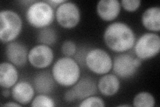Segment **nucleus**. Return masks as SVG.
Returning <instances> with one entry per match:
<instances>
[{"label": "nucleus", "mask_w": 160, "mask_h": 107, "mask_svg": "<svg viewBox=\"0 0 160 107\" xmlns=\"http://www.w3.org/2000/svg\"><path fill=\"white\" fill-rule=\"evenodd\" d=\"M26 17L32 27L42 29L49 26L55 19L54 9L46 2H35L29 5Z\"/></svg>", "instance_id": "7ed1b4c3"}, {"label": "nucleus", "mask_w": 160, "mask_h": 107, "mask_svg": "<svg viewBox=\"0 0 160 107\" xmlns=\"http://www.w3.org/2000/svg\"><path fill=\"white\" fill-rule=\"evenodd\" d=\"M54 58L52 49L45 44L35 45L28 53V61L34 68L43 69L52 64Z\"/></svg>", "instance_id": "6e6552de"}, {"label": "nucleus", "mask_w": 160, "mask_h": 107, "mask_svg": "<svg viewBox=\"0 0 160 107\" xmlns=\"http://www.w3.org/2000/svg\"><path fill=\"white\" fill-rule=\"evenodd\" d=\"M143 27L149 31L159 32L160 30V8L157 6L146 9L142 16Z\"/></svg>", "instance_id": "f3484780"}, {"label": "nucleus", "mask_w": 160, "mask_h": 107, "mask_svg": "<svg viewBox=\"0 0 160 107\" xmlns=\"http://www.w3.org/2000/svg\"><path fill=\"white\" fill-rule=\"evenodd\" d=\"M22 19L19 15L11 9L0 12V39L3 43L13 42L22 32Z\"/></svg>", "instance_id": "20e7f679"}, {"label": "nucleus", "mask_w": 160, "mask_h": 107, "mask_svg": "<svg viewBox=\"0 0 160 107\" xmlns=\"http://www.w3.org/2000/svg\"><path fill=\"white\" fill-rule=\"evenodd\" d=\"M2 106H21L22 104H20L18 103H16V102H9V103L4 104Z\"/></svg>", "instance_id": "a878e982"}, {"label": "nucleus", "mask_w": 160, "mask_h": 107, "mask_svg": "<svg viewBox=\"0 0 160 107\" xmlns=\"http://www.w3.org/2000/svg\"><path fill=\"white\" fill-rule=\"evenodd\" d=\"M85 62L88 68L97 74H108L112 68L113 61L110 55L102 49L94 48L87 52Z\"/></svg>", "instance_id": "423d86ee"}, {"label": "nucleus", "mask_w": 160, "mask_h": 107, "mask_svg": "<svg viewBox=\"0 0 160 107\" xmlns=\"http://www.w3.org/2000/svg\"><path fill=\"white\" fill-rule=\"evenodd\" d=\"M80 68L78 63L71 57L58 59L53 66L52 74L58 84L64 87H71L80 78Z\"/></svg>", "instance_id": "f03ea898"}, {"label": "nucleus", "mask_w": 160, "mask_h": 107, "mask_svg": "<svg viewBox=\"0 0 160 107\" xmlns=\"http://www.w3.org/2000/svg\"><path fill=\"white\" fill-rule=\"evenodd\" d=\"M70 90L72 92L75 100H83L97 93L98 85L92 78L86 76L79 79Z\"/></svg>", "instance_id": "9b49d317"}, {"label": "nucleus", "mask_w": 160, "mask_h": 107, "mask_svg": "<svg viewBox=\"0 0 160 107\" xmlns=\"http://www.w3.org/2000/svg\"><path fill=\"white\" fill-rule=\"evenodd\" d=\"M133 63L135 66H136L137 68H139L142 65V60H140L138 58H135L133 60Z\"/></svg>", "instance_id": "bb28decb"}, {"label": "nucleus", "mask_w": 160, "mask_h": 107, "mask_svg": "<svg viewBox=\"0 0 160 107\" xmlns=\"http://www.w3.org/2000/svg\"><path fill=\"white\" fill-rule=\"evenodd\" d=\"M38 40L41 44H45L50 46L57 41V34L54 29L46 27L40 29L38 35Z\"/></svg>", "instance_id": "a211bd4d"}, {"label": "nucleus", "mask_w": 160, "mask_h": 107, "mask_svg": "<svg viewBox=\"0 0 160 107\" xmlns=\"http://www.w3.org/2000/svg\"><path fill=\"white\" fill-rule=\"evenodd\" d=\"M134 57L129 54H120L114 58L112 68L118 77L129 78L136 73L138 68L134 65Z\"/></svg>", "instance_id": "1a4fd4ad"}, {"label": "nucleus", "mask_w": 160, "mask_h": 107, "mask_svg": "<svg viewBox=\"0 0 160 107\" xmlns=\"http://www.w3.org/2000/svg\"><path fill=\"white\" fill-rule=\"evenodd\" d=\"M35 89L28 81H20L13 86L12 96L15 101L20 104H28L34 98Z\"/></svg>", "instance_id": "f8f14e48"}, {"label": "nucleus", "mask_w": 160, "mask_h": 107, "mask_svg": "<svg viewBox=\"0 0 160 107\" xmlns=\"http://www.w3.org/2000/svg\"><path fill=\"white\" fill-rule=\"evenodd\" d=\"M64 100L67 101V102H73L75 100V98H74V96L72 93V92L71 90H68V91H66V93H65L64 94Z\"/></svg>", "instance_id": "b1692460"}, {"label": "nucleus", "mask_w": 160, "mask_h": 107, "mask_svg": "<svg viewBox=\"0 0 160 107\" xmlns=\"http://www.w3.org/2000/svg\"><path fill=\"white\" fill-rule=\"evenodd\" d=\"M119 106H131L129 104H120L119 105Z\"/></svg>", "instance_id": "c85d7f7f"}, {"label": "nucleus", "mask_w": 160, "mask_h": 107, "mask_svg": "<svg viewBox=\"0 0 160 107\" xmlns=\"http://www.w3.org/2000/svg\"><path fill=\"white\" fill-rule=\"evenodd\" d=\"M156 100L153 96L148 92H141L135 96L133 106L136 107H153Z\"/></svg>", "instance_id": "6ab92c4d"}, {"label": "nucleus", "mask_w": 160, "mask_h": 107, "mask_svg": "<svg viewBox=\"0 0 160 107\" xmlns=\"http://www.w3.org/2000/svg\"><path fill=\"white\" fill-rule=\"evenodd\" d=\"M56 18L58 24L63 28L72 29L80 22L81 14L76 3L66 1L58 7Z\"/></svg>", "instance_id": "0eeeda50"}, {"label": "nucleus", "mask_w": 160, "mask_h": 107, "mask_svg": "<svg viewBox=\"0 0 160 107\" xmlns=\"http://www.w3.org/2000/svg\"><path fill=\"white\" fill-rule=\"evenodd\" d=\"M120 88V82L118 76L112 74H106L99 78L98 88L103 95L111 96L116 94Z\"/></svg>", "instance_id": "dca6fc26"}, {"label": "nucleus", "mask_w": 160, "mask_h": 107, "mask_svg": "<svg viewBox=\"0 0 160 107\" xmlns=\"http://www.w3.org/2000/svg\"><path fill=\"white\" fill-rule=\"evenodd\" d=\"M121 6L118 0H100L97 5V13L104 21H112L119 16Z\"/></svg>", "instance_id": "ddd939ff"}, {"label": "nucleus", "mask_w": 160, "mask_h": 107, "mask_svg": "<svg viewBox=\"0 0 160 107\" xmlns=\"http://www.w3.org/2000/svg\"><path fill=\"white\" fill-rule=\"evenodd\" d=\"M28 50L23 44L19 42H9L6 46V54L9 62L18 67H22L28 60Z\"/></svg>", "instance_id": "9d476101"}, {"label": "nucleus", "mask_w": 160, "mask_h": 107, "mask_svg": "<svg viewBox=\"0 0 160 107\" xmlns=\"http://www.w3.org/2000/svg\"><path fill=\"white\" fill-rule=\"evenodd\" d=\"M55 81L52 74L43 71L38 73L33 78V87L39 94H48L55 87Z\"/></svg>", "instance_id": "2eb2a0df"}, {"label": "nucleus", "mask_w": 160, "mask_h": 107, "mask_svg": "<svg viewBox=\"0 0 160 107\" xmlns=\"http://www.w3.org/2000/svg\"><path fill=\"white\" fill-rule=\"evenodd\" d=\"M106 106L104 101L101 98L98 96H91L89 97L83 99L82 103L79 104V106L81 107H90V106H101L103 107Z\"/></svg>", "instance_id": "412c9836"}, {"label": "nucleus", "mask_w": 160, "mask_h": 107, "mask_svg": "<svg viewBox=\"0 0 160 107\" xmlns=\"http://www.w3.org/2000/svg\"><path fill=\"white\" fill-rule=\"evenodd\" d=\"M31 106L33 107H54L56 106V104L48 95L39 94L32 100Z\"/></svg>", "instance_id": "aec40b11"}, {"label": "nucleus", "mask_w": 160, "mask_h": 107, "mask_svg": "<svg viewBox=\"0 0 160 107\" xmlns=\"http://www.w3.org/2000/svg\"><path fill=\"white\" fill-rule=\"evenodd\" d=\"M160 50V37L155 33H146L139 38L134 44L137 58L146 60L157 56Z\"/></svg>", "instance_id": "39448f33"}, {"label": "nucleus", "mask_w": 160, "mask_h": 107, "mask_svg": "<svg viewBox=\"0 0 160 107\" xmlns=\"http://www.w3.org/2000/svg\"><path fill=\"white\" fill-rule=\"evenodd\" d=\"M50 6H52V7L54 9L56 8L59 6V5H61L62 3H64L65 0H49V1H46Z\"/></svg>", "instance_id": "393cba45"}, {"label": "nucleus", "mask_w": 160, "mask_h": 107, "mask_svg": "<svg viewBox=\"0 0 160 107\" xmlns=\"http://www.w3.org/2000/svg\"><path fill=\"white\" fill-rule=\"evenodd\" d=\"M2 94L4 97H8L10 94V91L8 90V88H4V90L2 91Z\"/></svg>", "instance_id": "cd10ccee"}, {"label": "nucleus", "mask_w": 160, "mask_h": 107, "mask_svg": "<svg viewBox=\"0 0 160 107\" xmlns=\"http://www.w3.org/2000/svg\"><path fill=\"white\" fill-rule=\"evenodd\" d=\"M18 71L11 62H3L0 64V85L3 88H10L18 83Z\"/></svg>", "instance_id": "4468645a"}, {"label": "nucleus", "mask_w": 160, "mask_h": 107, "mask_svg": "<svg viewBox=\"0 0 160 107\" xmlns=\"http://www.w3.org/2000/svg\"><path fill=\"white\" fill-rule=\"evenodd\" d=\"M62 52L66 57H72L77 52L76 44L71 40H66L62 45Z\"/></svg>", "instance_id": "4be33fe9"}, {"label": "nucleus", "mask_w": 160, "mask_h": 107, "mask_svg": "<svg viewBox=\"0 0 160 107\" xmlns=\"http://www.w3.org/2000/svg\"><path fill=\"white\" fill-rule=\"evenodd\" d=\"M103 40L107 46L115 52H125L131 50L136 43V35L128 24L113 22L106 28Z\"/></svg>", "instance_id": "f257e3e1"}, {"label": "nucleus", "mask_w": 160, "mask_h": 107, "mask_svg": "<svg viewBox=\"0 0 160 107\" xmlns=\"http://www.w3.org/2000/svg\"><path fill=\"white\" fill-rule=\"evenodd\" d=\"M141 3L140 0H122L120 3L127 12H133L139 8Z\"/></svg>", "instance_id": "5701e85b"}]
</instances>
